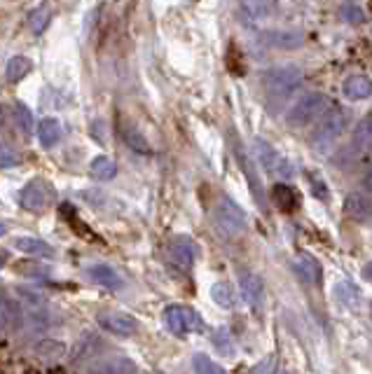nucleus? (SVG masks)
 <instances>
[{
  "label": "nucleus",
  "mask_w": 372,
  "mask_h": 374,
  "mask_svg": "<svg viewBox=\"0 0 372 374\" xmlns=\"http://www.w3.org/2000/svg\"><path fill=\"white\" fill-rule=\"evenodd\" d=\"M300 85H302V70L297 66H281V68L267 70L265 75V94L274 106L288 101Z\"/></svg>",
  "instance_id": "1"
},
{
  "label": "nucleus",
  "mask_w": 372,
  "mask_h": 374,
  "mask_svg": "<svg viewBox=\"0 0 372 374\" xmlns=\"http://www.w3.org/2000/svg\"><path fill=\"white\" fill-rule=\"evenodd\" d=\"M213 223L216 230L225 239H237L246 230V213L235 199H230L228 194H221L213 206Z\"/></svg>",
  "instance_id": "2"
},
{
  "label": "nucleus",
  "mask_w": 372,
  "mask_h": 374,
  "mask_svg": "<svg viewBox=\"0 0 372 374\" xmlns=\"http://www.w3.org/2000/svg\"><path fill=\"white\" fill-rule=\"evenodd\" d=\"M345 129H347V113L340 106H330L328 113L321 117L316 131H314L311 145L318 152H328L342 138Z\"/></svg>",
  "instance_id": "3"
},
{
  "label": "nucleus",
  "mask_w": 372,
  "mask_h": 374,
  "mask_svg": "<svg viewBox=\"0 0 372 374\" xmlns=\"http://www.w3.org/2000/svg\"><path fill=\"white\" fill-rule=\"evenodd\" d=\"M328 108V96L323 92H307L290 106L286 122L290 127H307L311 120H316L318 115H323Z\"/></svg>",
  "instance_id": "4"
},
{
  "label": "nucleus",
  "mask_w": 372,
  "mask_h": 374,
  "mask_svg": "<svg viewBox=\"0 0 372 374\" xmlns=\"http://www.w3.org/2000/svg\"><path fill=\"white\" fill-rule=\"evenodd\" d=\"M251 148H253V157L260 161V166L265 168L267 173L279 175L283 180H290L295 175V166L290 164L279 150H274V145H269L267 141H262V138H255Z\"/></svg>",
  "instance_id": "5"
},
{
  "label": "nucleus",
  "mask_w": 372,
  "mask_h": 374,
  "mask_svg": "<svg viewBox=\"0 0 372 374\" xmlns=\"http://www.w3.org/2000/svg\"><path fill=\"white\" fill-rule=\"evenodd\" d=\"M162 318H164L166 330L176 337H185V335H192V332L204 330V323H202L199 313H197L194 309H190V306H183V304L166 306Z\"/></svg>",
  "instance_id": "6"
},
{
  "label": "nucleus",
  "mask_w": 372,
  "mask_h": 374,
  "mask_svg": "<svg viewBox=\"0 0 372 374\" xmlns=\"http://www.w3.org/2000/svg\"><path fill=\"white\" fill-rule=\"evenodd\" d=\"M17 295L21 299V309H24V323L31 332H42L49 325V311H47V299L33 290L19 288Z\"/></svg>",
  "instance_id": "7"
},
{
  "label": "nucleus",
  "mask_w": 372,
  "mask_h": 374,
  "mask_svg": "<svg viewBox=\"0 0 372 374\" xmlns=\"http://www.w3.org/2000/svg\"><path fill=\"white\" fill-rule=\"evenodd\" d=\"M54 204V189L47 180L33 178L28 180L24 189H21V206L31 213H42Z\"/></svg>",
  "instance_id": "8"
},
{
  "label": "nucleus",
  "mask_w": 372,
  "mask_h": 374,
  "mask_svg": "<svg viewBox=\"0 0 372 374\" xmlns=\"http://www.w3.org/2000/svg\"><path fill=\"white\" fill-rule=\"evenodd\" d=\"M239 290H242L244 302L251 306V309H262L265 304V285H262V278L253 271H239Z\"/></svg>",
  "instance_id": "9"
},
{
  "label": "nucleus",
  "mask_w": 372,
  "mask_h": 374,
  "mask_svg": "<svg viewBox=\"0 0 372 374\" xmlns=\"http://www.w3.org/2000/svg\"><path fill=\"white\" fill-rule=\"evenodd\" d=\"M97 320L101 328L118 337H131V335H136V330H138L136 320L131 318L129 313H122V311H101Z\"/></svg>",
  "instance_id": "10"
},
{
  "label": "nucleus",
  "mask_w": 372,
  "mask_h": 374,
  "mask_svg": "<svg viewBox=\"0 0 372 374\" xmlns=\"http://www.w3.org/2000/svg\"><path fill=\"white\" fill-rule=\"evenodd\" d=\"M169 255L178 269L190 271L197 260V244L190 237H173L169 244Z\"/></svg>",
  "instance_id": "11"
},
{
  "label": "nucleus",
  "mask_w": 372,
  "mask_h": 374,
  "mask_svg": "<svg viewBox=\"0 0 372 374\" xmlns=\"http://www.w3.org/2000/svg\"><path fill=\"white\" fill-rule=\"evenodd\" d=\"M293 271L304 285H314V288H318L321 281H323V269H321L318 260L311 258L309 253L297 255V258L293 260Z\"/></svg>",
  "instance_id": "12"
},
{
  "label": "nucleus",
  "mask_w": 372,
  "mask_h": 374,
  "mask_svg": "<svg viewBox=\"0 0 372 374\" xmlns=\"http://www.w3.org/2000/svg\"><path fill=\"white\" fill-rule=\"evenodd\" d=\"M239 10L251 21H267L279 10V0H239Z\"/></svg>",
  "instance_id": "13"
},
{
  "label": "nucleus",
  "mask_w": 372,
  "mask_h": 374,
  "mask_svg": "<svg viewBox=\"0 0 372 374\" xmlns=\"http://www.w3.org/2000/svg\"><path fill=\"white\" fill-rule=\"evenodd\" d=\"M237 159H239V164H242V168H244V173H246V178H248V185H251V192H253V199L258 201V206L262 208V211H267V199H265V189H262V182H260V178L255 175V171H253V161L246 157V150L239 145L237 148Z\"/></svg>",
  "instance_id": "14"
},
{
  "label": "nucleus",
  "mask_w": 372,
  "mask_h": 374,
  "mask_svg": "<svg viewBox=\"0 0 372 374\" xmlns=\"http://www.w3.org/2000/svg\"><path fill=\"white\" fill-rule=\"evenodd\" d=\"M345 216L356 220V223H366L372 220V204L366 194L361 192H352L345 197Z\"/></svg>",
  "instance_id": "15"
},
{
  "label": "nucleus",
  "mask_w": 372,
  "mask_h": 374,
  "mask_svg": "<svg viewBox=\"0 0 372 374\" xmlns=\"http://www.w3.org/2000/svg\"><path fill=\"white\" fill-rule=\"evenodd\" d=\"M89 278L101 288H108V290H122L124 288V278L115 271L111 265H92L89 267Z\"/></svg>",
  "instance_id": "16"
},
{
  "label": "nucleus",
  "mask_w": 372,
  "mask_h": 374,
  "mask_svg": "<svg viewBox=\"0 0 372 374\" xmlns=\"http://www.w3.org/2000/svg\"><path fill=\"white\" fill-rule=\"evenodd\" d=\"M342 94L349 99V101H363L372 96V80L366 75H352L347 77L345 82H342Z\"/></svg>",
  "instance_id": "17"
},
{
  "label": "nucleus",
  "mask_w": 372,
  "mask_h": 374,
  "mask_svg": "<svg viewBox=\"0 0 372 374\" xmlns=\"http://www.w3.org/2000/svg\"><path fill=\"white\" fill-rule=\"evenodd\" d=\"M265 42L276 49H297L304 45V35L293 31H269L265 33Z\"/></svg>",
  "instance_id": "18"
},
{
  "label": "nucleus",
  "mask_w": 372,
  "mask_h": 374,
  "mask_svg": "<svg viewBox=\"0 0 372 374\" xmlns=\"http://www.w3.org/2000/svg\"><path fill=\"white\" fill-rule=\"evenodd\" d=\"M21 320L17 304L7 297V292L0 290V332H10L12 328H17V323Z\"/></svg>",
  "instance_id": "19"
},
{
  "label": "nucleus",
  "mask_w": 372,
  "mask_h": 374,
  "mask_svg": "<svg viewBox=\"0 0 372 374\" xmlns=\"http://www.w3.org/2000/svg\"><path fill=\"white\" fill-rule=\"evenodd\" d=\"M92 370L99 374H134L138 368H136V363L129 361V358L115 356V358H106L104 363H97Z\"/></svg>",
  "instance_id": "20"
},
{
  "label": "nucleus",
  "mask_w": 372,
  "mask_h": 374,
  "mask_svg": "<svg viewBox=\"0 0 372 374\" xmlns=\"http://www.w3.org/2000/svg\"><path fill=\"white\" fill-rule=\"evenodd\" d=\"M122 141L127 143L129 150L138 152V155H152V148H150L148 138L141 134V129L131 127V124H124V127H122Z\"/></svg>",
  "instance_id": "21"
},
{
  "label": "nucleus",
  "mask_w": 372,
  "mask_h": 374,
  "mask_svg": "<svg viewBox=\"0 0 372 374\" xmlns=\"http://www.w3.org/2000/svg\"><path fill=\"white\" fill-rule=\"evenodd\" d=\"M352 145L356 152H368L372 148V115L363 117V120L356 124Z\"/></svg>",
  "instance_id": "22"
},
{
  "label": "nucleus",
  "mask_w": 372,
  "mask_h": 374,
  "mask_svg": "<svg viewBox=\"0 0 372 374\" xmlns=\"http://www.w3.org/2000/svg\"><path fill=\"white\" fill-rule=\"evenodd\" d=\"M38 141L42 148H54V145L61 141V124L52 120V117L42 120L38 124Z\"/></svg>",
  "instance_id": "23"
},
{
  "label": "nucleus",
  "mask_w": 372,
  "mask_h": 374,
  "mask_svg": "<svg viewBox=\"0 0 372 374\" xmlns=\"http://www.w3.org/2000/svg\"><path fill=\"white\" fill-rule=\"evenodd\" d=\"M33 70V61L28 56H12L10 61H7V68H5V77L7 82H19V80H24L28 73Z\"/></svg>",
  "instance_id": "24"
},
{
  "label": "nucleus",
  "mask_w": 372,
  "mask_h": 374,
  "mask_svg": "<svg viewBox=\"0 0 372 374\" xmlns=\"http://www.w3.org/2000/svg\"><path fill=\"white\" fill-rule=\"evenodd\" d=\"M14 246H17L19 251L28 253V255H38V258H54V248L47 246L45 241L33 239V237H19L17 241H14Z\"/></svg>",
  "instance_id": "25"
},
{
  "label": "nucleus",
  "mask_w": 372,
  "mask_h": 374,
  "mask_svg": "<svg viewBox=\"0 0 372 374\" xmlns=\"http://www.w3.org/2000/svg\"><path fill=\"white\" fill-rule=\"evenodd\" d=\"M272 199L276 206L281 211H286V213H293V211H297V206H300V199H297V194L293 192V187H288V185H274Z\"/></svg>",
  "instance_id": "26"
},
{
  "label": "nucleus",
  "mask_w": 372,
  "mask_h": 374,
  "mask_svg": "<svg viewBox=\"0 0 372 374\" xmlns=\"http://www.w3.org/2000/svg\"><path fill=\"white\" fill-rule=\"evenodd\" d=\"M49 21H52V7H49L47 3L38 5L31 14H28V28H31L33 33H42L49 26Z\"/></svg>",
  "instance_id": "27"
},
{
  "label": "nucleus",
  "mask_w": 372,
  "mask_h": 374,
  "mask_svg": "<svg viewBox=\"0 0 372 374\" xmlns=\"http://www.w3.org/2000/svg\"><path fill=\"white\" fill-rule=\"evenodd\" d=\"M89 171H92L94 178H99V180H111V178H115V173H118V164H115L111 157L99 155V157L89 164Z\"/></svg>",
  "instance_id": "28"
},
{
  "label": "nucleus",
  "mask_w": 372,
  "mask_h": 374,
  "mask_svg": "<svg viewBox=\"0 0 372 374\" xmlns=\"http://www.w3.org/2000/svg\"><path fill=\"white\" fill-rule=\"evenodd\" d=\"M12 120H14V124H17L19 134H24V138H28V136L33 134V115H31V110H28V106L14 104Z\"/></svg>",
  "instance_id": "29"
},
{
  "label": "nucleus",
  "mask_w": 372,
  "mask_h": 374,
  "mask_svg": "<svg viewBox=\"0 0 372 374\" xmlns=\"http://www.w3.org/2000/svg\"><path fill=\"white\" fill-rule=\"evenodd\" d=\"M211 297H213V302L218 306H223V309H232V306H235V290H232V285L225 283V281L213 283V288H211Z\"/></svg>",
  "instance_id": "30"
},
{
  "label": "nucleus",
  "mask_w": 372,
  "mask_h": 374,
  "mask_svg": "<svg viewBox=\"0 0 372 374\" xmlns=\"http://www.w3.org/2000/svg\"><path fill=\"white\" fill-rule=\"evenodd\" d=\"M335 295H337V299L345 306H352V309H356V306H359L361 292H359V288H356L352 281H340L337 288H335Z\"/></svg>",
  "instance_id": "31"
},
{
  "label": "nucleus",
  "mask_w": 372,
  "mask_h": 374,
  "mask_svg": "<svg viewBox=\"0 0 372 374\" xmlns=\"http://www.w3.org/2000/svg\"><path fill=\"white\" fill-rule=\"evenodd\" d=\"M35 356L40 361H59L63 356V344L54 342V339H42L38 347H35Z\"/></svg>",
  "instance_id": "32"
},
{
  "label": "nucleus",
  "mask_w": 372,
  "mask_h": 374,
  "mask_svg": "<svg viewBox=\"0 0 372 374\" xmlns=\"http://www.w3.org/2000/svg\"><path fill=\"white\" fill-rule=\"evenodd\" d=\"M192 370L199 372V374H223V372H225L223 365L213 363L209 356H204V354H197V356L192 358Z\"/></svg>",
  "instance_id": "33"
},
{
  "label": "nucleus",
  "mask_w": 372,
  "mask_h": 374,
  "mask_svg": "<svg viewBox=\"0 0 372 374\" xmlns=\"http://www.w3.org/2000/svg\"><path fill=\"white\" fill-rule=\"evenodd\" d=\"M340 17H342V21H347V24L359 26V24L366 21V12H363L356 3H345V5H342V10H340Z\"/></svg>",
  "instance_id": "34"
},
{
  "label": "nucleus",
  "mask_w": 372,
  "mask_h": 374,
  "mask_svg": "<svg viewBox=\"0 0 372 374\" xmlns=\"http://www.w3.org/2000/svg\"><path fill=\"white\" fill-rule=\"evenodd\" d=\"M101 347V344H97V339H94V337L89 335L87 337V339H82V349L78 347V356L73 358V361H85V358H92L94 354H97V349Z\"/></svg>",
  "instance_id": "35"
},
{
  "label": "nucleus",
  "mask_w": 372,
  "mask_h": 374,
  "mask_svg": "<svg viewBox=\"0 0 372 374\" xmlns=\"http://www.w3.org/2000/svg\"><path fill=\"white\" fill-rule=\"evenodd\" d=\"M19 161V157L14 155L12 150H0V168H7V166H14Z\"/></svg>",
  "instance_id": "36"
},
{
  "label": "nucleus",
  "mask_w": 372,
  "mask_h": 374,
  "mask_svg": "<svg viewBox=\"0 0 372 374\" xmlns=\"http://www.w3.org/2000/svg\"><path fill=\"white\" fill-rule=\"evenodd\" d=\"M21 274H45V267L42 265H35V262H21V267H17Z\"/></svg>",
  "instance_id": "37"
},
{
  "label": "nucleus",
  "mask_w": 372,
  "mask_h": 374,
  "mask_svg": "<svg viewBox=\"0 0 372 374\" xmlns=\"http://www.w3.org/2000/svg\"><path fill=\"white\" fill-rule=\"evenodd\" d=\"M230 339H228V332L225 330H221V332L216 335V339H213V344L216 347H221V349H225V351H230V344H228Z\"/></svg>",
  "instance_id": "38"
},
{
  "label": "nucleus",
  "mask_w": 372,
  "mask_h": 374,
  "mask_svg": "<svg viewBox=\"0 0 372 374\" xmlns=\"http://www.w3.org/2000/svg\"><path fill=\"white\" fill-rule=\"evenodd\" d=\"M265 370H276V361H274V356H269L265 365H258V368H255V372H265Z\"/></svg>",
  "instance_id": "39"
},
{
  "label": "nucleus",
  "mask_w": 372,
  "mask_h": 374,
  "mask_svg": "<svg viewBox=\"0 0 372 374\" xmlns=\"http://www.w3.org/2000/svg\"><path fill=\"white\" fill-rule=\"evenodd\" d=\"M363 185H366V189L372 194V166L368 168V173H366V178H363Z\"/></svg>",
  "instance_id": "40"
},
{
  "label": "nucleus",
  "mask_w": 372,
  "mask_h": 374,
  "mask_svg": "<svg viewBox=\"0 0 372 374\" xmlns=\"http://www.w3.org/2000/svg\"><path fill=\"white\" fill-rule=\"evenodd\" d=\"M363 276H366V278H368V281L372 283V262H370V265H368L366 269H363Z\"/></svg>",
  "instance_id": "41"
},
{
  "label": "nucleus",
  "mask_w": 372,
  "mask_h": 374,
  "mask_svg": "<svg viewBox=\"0 0 372 374\" xmlns=\"http://www.w3.org/2000/svg\"><path fill=\"white\" fill-rule=\"evenodd\" d=\"M5 232H7V227H5V223H0V237H5Z\"/></svg>",
  "instance_id": "42"
},
{
  "label": "nucleus",
  "mask_w": 372,
  "mask_h": 374,
  "mask_svg": "<svg viewBox=\"0 0 372 374\" xmlns=\"http://www.w3.org/2000/svg\"><path fill=\"white\" fill-rule=\"evenodd\" d=\"M347 3H354V0H347Z\"/></svg>",
  "instance_id": "43"
}]
</instances>
